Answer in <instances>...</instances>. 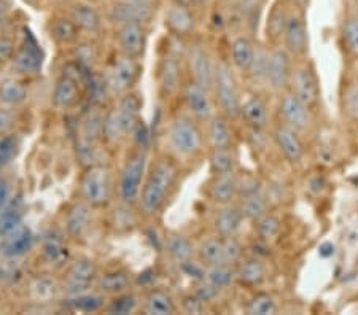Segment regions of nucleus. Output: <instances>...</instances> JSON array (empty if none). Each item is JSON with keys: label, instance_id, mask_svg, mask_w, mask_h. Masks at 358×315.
<instances>
[{"label": "nucleus", "instance_id": "nucleus-49", "mask_svg": "<svg viewBox=\"0 0 358 315\" xmlns=\"http://www.w3.org/2000/svg\"><path fill=\"white\" fill-rule=\"evenodd\" d=\"M138 306V300L137 296L132 293V291H126L123 295L113 296V300L110 301V305L106 307V311L108 314H118V315H126V314H132Z\"/></svg>", "mask_w": 358, "mask_h": 315}, {"label": "nucleus", "instance_id": "nucleus-61", "mask_svg": "<svg viewBox=\"0 0 358 315\" xmlns=\"http://www.w3.org/2000/svg\"><path fill=\"white\" fill-rule=\"evenodd\" d=\"M192 7H204V5L209 3V0H185Z\"/></svg>", "mask_w": 358, "mask_h": 315}, {"label": "nucleus", "instance_id": "nucleus-45", "mask_svg": "<svg viewBox=\"0 0 358 315\" xmlns=\"http://www.w3.org/2000/svg\"><path fill=\"white\" fill-rule=\"evenodd\" d=\"M22 147V140L18 134H5L0 137V170L15 161Z\"/></svg>", "mask_w": 358, "mask_h": 315}, {"label": "nucleus", "instance_id": "nucleus-57", "mask_svg": "<svg viewBox=\"0 0 358 315\" xmlns=\"http://www.w3.org/2000/svg\"><path fill=\"white\" fill-rule=\"evenodd\" d=\"M16 50H18V47H16L15 40L0 37V62H8L13 59Z\"/></svg>", "mask_w": 358, "mask_h": 315}, {"label": "nucleus", "instance_id": "nucleus-10", "mask_svg": "<svg viewBox=\"0 0 358 315\" xmlns=\"http://www.w3.org/2000/svg\"><path fill=\"white\" fill-rule=\"evenodd\" d=\"M294 67V57L282 47H274L269 50L268 66H266V78L264 85L275 93H284L290 89L292 75Z\"/></svg>", "mask_w": 358, "mask_h": 315}, {"label": "nucleus", "instance_id": "nucleus-31", "mask_svg": "<svg viewBox=\"0 0 358 315\" xmlns=\"http://www.w3.org/2000/svg\"><path fill=\"white\" fill-rule=\"evenodd\" d=\"M71 18L75 21V24L80 27L82 32L96 34L103 26L101 11L90 3H75L72 7Z\"/></svg>", "mask_w": 358, "mask_h": 315}, {"label": "nucleus", "instance_id": "nucleus-14", "mask_svg": "<svg viewBox=\"0 0 358 315\" xmlns=\"http://www.w3.org/2000/svg\"><path fill=\"white\" fill-rule=\"evenodd\" d=\"M277 112H279L280 123L296 129L298 133L309 129L310 123H313V110L306 104H303L290 89H287L280 94Z\"/></svg>", "mask_w": 358, "mask_h": 315}, {"label": "nucleus", "instance_id": "nucleus-47", "mask_svg": "<svg viewBox=\"0 0 358 315\" xmlns=\"http://www.w3.org/2000/svg\"><path fill=\"white\" fill-rule=\"evenodd\" d=\"M248 315H273L277 312V301L269 293H257L245 307Z\"/></svg>", "mask_w": 358, "mask_h": 315}, {"label": "nucleus", "instance_id": "nucleus-30", "mask_svg": "<svg viewBox=\"0 0 358 315\" xmlns=\"http://www.w3.org/2000/svg\"><path fill=\"white\" fill-rule=\"evenodd\" d=\"M34 244H36V237H34L32 231L22 225L13 234L5 237L2 254L7 258H21L34 249Z\"/></svg>", "mask_w": 358, "mask_h": 315}, {"label": "nucleus", "instance_id": "nucleus-58", "mask_svg": "<svg viewBox=\"0 0 358 315\" xmlns=\"http://www.w3.org/2000/svg\"><path fill=\"white\" fill-rule=\"evenodd\" d=\"M62 250H64V249L61 247V244L56 242V240H53V242H48L43 247V256L50 263L59 261V260H62V256H64V251H62Z\"/></svg>", "mask_w": 358, "mask_h": 315}, {"label": "nucleus", "instance_id": "nucleus-62", "mask_svg": "<svg viewBox=\"0 0 358 315\" xmlns=\"http://www.w3.org/2000/svg\"><path fill=\"white\" fill-rule=\"evenodd\" d=\"M8 13V5L3 2V0H0V20H3L5 16Z\"/></svg>", "mask_w": 358, "mask_h": 315}, {"label": "nucleus", "instance_id": "nucleus-59", "mask_svg": "<svg viewBox=\"0 0 358 315\" xmlns=\"http://www.w3.org/2000/svg\"><path fill=\"white\" fill-rule=\"evenodd\" d=\"M11 204V185L5 177H0V212Z\"/></svg>", "mask_w": 358, "mask_h": 315}, {"label": "nucleus", "instance_id": "nucleus-8", "mask_svg": "<svg viewBox=\"0 0 358 315\" xmlns=\"http://www.w3.org/2000/svg\"><path fill=\"white\" fill-rule=\"evenodd\" d=\"M293 67V75L290 83V91L298 97L303 104L308 105L310 110H315L320 104V85L319 77L308 59H296Z\"/></svg>", "mask_w": 358, "mask_h": 315}, {"label": "nucleus", "instance_id": "nucleus-26", "mask_svg": "<svg viewBox=\"0 0 358 315\" xmlns=\"http://www.w3.org/2000/svg\"><path fill=\"white\" fill-rule=\"evenodd\" d=\"M13 66L15 72L24 77H36L42 72L43 67V56L36 45H24L16 50L13 59L10 61Z\"/></svg>", "mask_w": 358, "mask_h": 315}, {"label": "nucleus", "instance_id": "nucleus-5", "mask_svg": "<svg viewBox=\"0 0 358 315\" xmlns=\"http://www.w3.org/2000/svg\"><path fill=\"white\" fill-rule=\"evenodd\" d=\"M78 194L92 209L108 207L117 194V180L110 166L99 163L85 168L78 180Z\"/></svg>", "mask_w": 358, "mask_h": 315}, {"label": "nucleus", "instance_id": "nucleus-23", "mask_svg": "<svg viewBox=\"0 0 358 315\" xmlns=\"http://www.w3.org/2000/svg\"><path fill=\"white\" fill-rule=\"evenodd\" d=\"M239 117L253 131H262L269 123V110L266 101L259 94H248L245 99L242 97Z\"/></svg>", "mask_w": 358, "mask_h": 315}, {"label": "nucleus", "instance_id": "nucleus-55", "mask_svg": "<svg viewBox=\"0 0 358 315\" xmlns=\"http://www.w3.org/2000/svg\"><path fill=\"white\" fill-rule=\"evenodd\" d=\"M206 302L201 300V298L194 293H189L187 296H183L182 300V309L187 314H201L206 309Z\"/></svg>", "mask_w": 358, "mask_h": 315}, {"label": "nucleus", "instance_id": "nucleus-20", "mask_svg": "<svg viewBox=\"0 0 358 315\" xmlns=\"http://www.w3.org/2000/svg\"><path fill=\"white\" fill-rule=\"evenodd\" d=\"M239 177L236 175V172L212 175L207 185V196L217 205L233 204L239 198Z\"/></svg>", "mask_w": 358, "mask_h": 315}, {"label": "nucleus", "instance_id": "nucleus-1", "mask_svg": "<svg viewBox=\"0 0 358 315\" xmlns=\"http://www.w3.org/2000/svg\"><path fill=\"white\" fill-rule=\"evenodd\" d=\"M178 163L169 154H163L148 166L138 207L145 217L158 215L172 196L178 182Z\"/></svg>", "mask_w": 358, "mask_h": 315}, {"label": "nucleus", "instance_id": "nucleus-34", "mask_svg": "<svg viewBox=\"0 0 358 315\" xmlns=\"http://www.w3.org/2000/svg\"><path fill=\"white\" fill-rule=\"evenodd\" d=\"M196 258H198L206 268L223 265L224 263L223 237L215 234V236H210V237H206L204 240H201L198 249H196Z\"/></svg>", "mask_w": 358, "mask_h": 315}, {"label": "nucleus", "instance_id": "nucleus-40", "mask_svg": "<svg viewBox=\"0 0 358 315\" xmlns=\"http://www.w3.org/2000/svg\"><path fill=\"white\" fill-rule=\"evenodd\" d=\"M341 108L349 122L358 123V75L345 80L341 88Z\"/></svg>", "mask_w": 358, "mask_h": 315}, {"label": "nucleus", "instance_id": "nucleus-38", "mask_svg": "<svg viewBox=\"0 0 358 315\" xmlns=\"http://www.w3.org/2000/svg\"><path fill=\"white\" fill-rule=\"evenodd\" d=\"M239 207L242 209L245 220L255 223L262 217L269 214V200L262 191L247 193L242 196Z\"/></svg>", "mask_w": 358, "mask_h": 315}, {"label": "nucleus", "instance_id": "nucleus-27", "mask_svg": "<svg viewBox=\"0 0 358 315\" xmlns=\"http://www.w3.org/2000/svg\"><path fill=\"white\" fill-rule=\"evenodd\" d=\"M207 145L210 148H233L234 134L229 126V118L223 113H215L207 122Z\"/></svg>", "mask_w": 358, "mask_h": 315}, {"label": "nucleus", "instance_id": "nucleus-37", "mask_svg": "<svg viewBox=\"0 0 358 315\" xmlns=\"http://www.w3.org/2000/svg\"><path fill=\"white\" fill-rule=\"evenodd\" d=\"M103 118H106V108L102 105L92 104L85 117L80 122L78 134H82L88 139L102 142V128H103Z\"/></svg>", "mask_w": 358, "mask_h": 315}, {"label": "nucleus", "instance_id": "nucleus-52", "mask_svg": "<svg viewBox=\"0 0 358 315\" xmlns=\"http://www.w3.org/2000/svg\"><path fill=\"white\" fill-rule=\"evenodd\" d=\"M223 251H224V263L228 265H238L244 255V247H242L238 236L223 237Z\"/></svg>", "mask_w": 358, "mask_h": 315}, {"label": "nucleus", "instance_id": "nucleus-51", "mask_svg": "<svg viewBox=\"0 0 358 315\" xmlns=\"http://www.w3.org/2000/svg\"><path fill=\"white\" fill-rule=\"evenodd\" d=\"M73 47H75V57H77L78 64L91 67L99 61V48H97L96 43L77 42Z\"/></svg>", "mask_w": 358, "mask_h": 315}, {"label": "nucleus", "instance_id": "nucleus-2", "mask_svg": "<svg viewBox=\"0 0 358 315\" xmlns=\"http://www.w3.org/2000/svg\"><path fill=\"white\" fill-rule=\"evenodd\" d=\"M201 122L189 113H177L166 124L163 139L167 154L176 161H194L206 150L207 139Z\"/></svg>", "mask_w": 358, "mask_h": 315}, {"label": "nucleus", "instance_id": "nucleus-41", "mask_svg": "<svg viewBox=\"0 0 358 315\" xmlns=\"http://www.w3.org/2000/svg\"><path fill=\"white\" fill-rule=\"evenodd\" d=\"M101 143L99 140H92L78 134L77 143H75V153H77V161L82 166V169L90 168V166L103 163L101 161Z\"/></svg>", "mask_w": 358, "mask_h": 315}, {"label": "nucleus", "instance_id": "nucleus-43", "mask_svg": "<svg viewBox=\"0 0 358 315\" xmlns=\"http://www.w3.org/2000/svg\"><path fill=\"white\" fill-rule=\"evenodd\" d=\"M204 279L212 285H215L217 288L222 291L229 288V285L236 280V265H228V263H223V265H215L206 268Z\"/></svg>", "mask_w": 358, "mask_h": 315}, {"label": "nucleus", "instance_id": "nucleus-24", "mask_svg": "<svg viewBox=\"0 0 358 315\" xmlns=\"http://www.w3.org/2000/svg\"><path fill=\"white\" fill-rule=\"evenodd\" d=\"M244 221L245 217L242 214L239 204L233 203L227 205H218L215 219H213V228H215V234L222 237L238 236Z\"/></svg>", "mask_w": 358, "mask_h": 315}, {"label": "nucleus", "instance_id": "nucleus-6", "mask_svg": "<svg viewBox=\"0 0 358 315\" xmlns=\"http://www.w3.org/2000/svg\"><path fill=\"white\" fill-rule=\"evenodd\" d=\"M212 93L213 97H215L217 107L220 108V113H223L229 119L239 117L242 94L234 67L229 62L217 61L215 83H213Z\"/></svg>", "mask_w": 358, "mask_h": 315}, {"label": "nucleus", "instance_id": "nucleus-48", "mask_svg": "<svg viewBox=\"0 0 358 315\" xmlns=\"http://www.w3.org/2000/svg\"><path fill=\"white\" fill-rule=\"evenodd\" d=\"M343 40L345 50L358 62V18L348 16L343 22Z\"/></svg>", "mask_w": 358, "mask_h": 315}, {"label": "nucleus", "instance_id": "nucleus-29", "mask_svg": "<svg viewBox=\"0 0 358 315\" xmlns=\"http://www.w3.org/2000/svg\"><path fill=\"white\" fill-rule=\"evenodd\" d=\"M131 286L132 277L124 269H110V271L99 274L96 280V290H99L106 296L123 295L126 291H131Z\"/></svg>", "mask_w": 358, "mask_h": 315}, {"label": "nucleus", "instance_id": "nucleus-63", "mask_svg": "<svg viewBox=\"0 0 358 315\" xmlns=\"http://www.w3.org/2000/svg\"><path fill=\"white\" fill-rule=\"evenodd\" d=\"M128 2L141 3V5H152V7H155V0H128Z\"/></svg>", "mask_w": 358, "mask_h": 315}, {"label": "nucleus", "instance_id": "nucleus-35", "mask_svg": "<svg viewBox=\"0 0 358 315\" xmlns=\"http://www.w3.org/2000/svg\"><path fill=\"white\" fill-rule=\"evenodd\" d=\"M29 99L27 85L18 78H8L0 83V104L5 107H20Z\"/></svg>", "mask_w": 358, "mask_h": 315}, {"label": "nucleus", "instance_id": "nucleus-32", "mask_svg": "<svg viewBox=\"0 0 358 315\" xmlns=\"http://www.w3.org/2000/svg\"><path fill=\"white\" fill-rule=\"evenodd\" d=\"M196 245L189 237L180 233H172L166 237V251L172 261L183 265L196 256Z\"/></svg>", "mask_w": 358, "mask_h": 315}, {"label": "nucleus", "instance_id": "nucleus-28", "mask_svg": "<svg viewBox=\"0 0 358 315\" xmlns=\"http://www.w3.org/2000/svg\"><path fill=\"white\" fill-rule=\"evenodd\" d=\"M258 47L253 43V40L247 36H239L236 37L233 42H231L229 47V57L231 64L234 68H238L239 72L247 73L250 72L253 66V61H255Z\"/></svg>", "mask_w": 358, "mask_h": 315}, {"label": "nucleus", "instance_id": "nucleus-46", "mask_svg": "<svg viewBox=\"0 0 358 315\" xmlns=\"http://www.w3.org/2000/svg\"><path fill=\"white\" fill-rule=\"evenodd\" d=\"M22 212L16 207V205H8L2 212H0V237L5 239L10 234H13L16 229H20L24 223H22Z\"/></svg>", "mask_w": 358, "mask_h": 315}, {"label": "nucleus", "instance_id": "nucleus-60", "mask_svg": "<svg viewBox=\"0 0 358 315\" xmlns=\"http://www.w3.org/2000/svg\"><path fill=\"white\" fill-rule=\"evenodd\" d=\"M282 2L290 3V5H293V7H296L299 10H306L309 5V0H282Z\"/></svg>", "mask_w": 358, "mask_h": 315}, {"label": "nucleus", "instance_id": "nucleus-9", "mask_svg": "<svg viewBox=\"0 0 358 315\" xmlns=\"http://www.w3.org/2000/svg\"><path fill=\"white\" fill-rule=\"evenodd\" d=\"M97 277H99V268L96 261L88 256H80L67 268L61 282V290L67 296L85 293L96 286Z\"/></svg>", "mask_w": 358, "mask_h": 315}, {"label": "nucleus", "instance_id": "nucleus-21", "mask_svg": "<svg viewBox=\"0 0 358 315\" xmlns=\"http://www.w3.org/2000/svg\"><path fill=\"white\" fill-rule=\"evenodd\" d=\"M92 212L94 209L83 199L75 200L69 205L64 217V226L69 237L82 239L86 236L92 225Z\"/></svg>", "mask_w": 358, "mask_h": 315}, {"label": "nucleus", "instance_id": "nucleus-11", "mask_svg": "<svg viewBox=\"0 0 358 315\" xmlns=\"http://www.w3.org/2000/svg\"><path fill=\"white\" fill-rule=\"evenodd\" d=\"M282 47L290 53L294 59H304L309 48V34L306 24L304 10L294 7L288 11L287 22L282 34Z\"/></svg>", "mask_w": 358, "mask_h": 315}, {"label": "nucleus", "instance_id": "nucleus-4", "mask_svg": "<svg viewBox=\"0 0 358 315\" xmlns=\"http://www.w3.org/2000/svg\"><path fill=\"white\" fill-rule=\"evenodd\" d=\"M150 153L145 143H138L126 156L117 182V194L121 204L136 205L141 198L143 182L148 172Z\"/></svg>", "mask_w": 358, "mask_h": 315}, {"label": "nucleus", "instance_id": "nucleus-7", "mask_svg": "<svg viewBox=\"0 0 358 315\" xmlns=\"http://www.w3.org/2000/svg\"><path fill=\"white\" fill-rule=\"evenodd\" d=\"M141 59L118 53L110 67L107 68V72L103 73V78H106L110 94L121 97L131 93L138 77H141Z\"/></svg>", "mask_w": 358, "mask_h": 315}, {"label": "nucleus", "instance_id": "nucleus-53", "mask_svg": "<svg viewBox=\"0 0 358 315\" xmlns=\"http://www.w3.org/2000/svg\"><path fill=\"white\" fill-rule=\"evenodd\" d=\"M194 293L198 295L206 305H210L215 300H218V296L222 295V290L217 288L215 285H212L210 282H207L206 279L198 280V285H196Z\"/></svg>", "mask_w": 358, "mask_h": 315}, {"label": "nucleus", "instance_id": "nucleus-42", "mask_svg": "<svg viewBox=\"0 0 358 315\" xmlns=\"http://www.w3.org/2000/svg\"><path fill=\"white\" fill-rule=\"evenodd\" d=\"M236 166H238V161H236L233 148H210L209 168L212 175L236 172Z\"/></svg>", "mask_w": 358, "mask_h": 315}, {"label": "nucleus", "instance_id": "nucleus-22", "mask_svg": "<svg viewBox=\"0 0 358 315\" xmlns=\"http://www.w3.org/2000/svg\"><path fill=\"white\" fill-rule=\"evenodd\" d=\"M155 7L152 5H141V3H132L128 0H118L112 5L110 11H108V20L115 24H126V22H147L153 18Z\"/></svg>", "mask_w": 358, "mask_h": 315}, {"label": "nucleus", "instance_id": "nucleus-19", "mask_svg": "<svg viewBox=\"0 0 358 315\" xmlns=\"http://www.w3.org/2000/svg\"><path fill=\"white\" fill-rule=\"evenodd\" d=\"M273 137L277 148L288 163L298 164L304 158V143L296 129L284 123H279L273 131Z\"/></svg>", "mask_w": 358, "mask_h": 315}, {"label": "nucleus", "instance_id": "nucleus-56", "mask_svg": "<svg viewBox=\"0 0 358 315\" xmlns=\"http://www.w3.org/2000/svg\"><path fill=\"white\" fill-rule=\"evenodd\" d=\"M32 290L36 291L37 300H46V298L53 296L57 291V286L48 279H38L36 284L32 285Z\"/></svg>", "mask_w": 358, "mask_h": 315}, {"label": "nucleus", "instance_id": "nucleus-54", "mask_svg": "<svg viewBox=\"0 0 358 315\" xmlns=\"http://www.w3.org/2000/svg\"><path fill=\"white\" fill-rule=\"evenodd\" d=\"M18 122V115L11 107H0V137L10 134Z\"/></svg>", "mask_w": 358, "mask_h": 315}, {"label": "nucleus", "instance_id": "nucleus-3", "mask_svg": "<svg viewBox=\"0 0 358 315\" xmlns=\"http://www.w3.org/2000/svg\"><path fill=\"white\" fill-rule=\"evenodd\" d=\"M142 97L136 93H128L118 97V102L106 110L102 128V142L108 147H120L129 139L141 124Z\"/></svg>", "mask_w": 358, "mask_h": 315}, {"label": "nucleus", "instance_id": "nucleus-44", "mask_svg": "<svg viewBox=\"0 0 358 315\" xmlns=\"http://www.w3.org/2000/svg\"><path fill=\"white\" fill-rule=\"evenodd\" d=\"M255 231L258 234L259 240H263V242H273L277 237L280 236V231H282V221L277 219L274 214H266L262 219L257 220L255 223Z\"/></svg>", "mask_w": 358, "mask_h": 315}, {"label": "nucleus", "instance_id": "nucleus-25", "mask_svg": "<svg viewBox=\"0 0 358 315\" xmlns=\"http://www.w3.org/2000/svg\"><path fill=\"white\" fill-rule=\"evenodd\" d=\"M268 279V266L262 258L250 256L242 258V260L236 265V280L239 284L255 288V286L262 285L264 280Z\"/></svg>", "mask_w": 358, "mask_h": 315}, {"label": "nucleus", "instance_id": "nucleus-39", "mask_svg": "<svg viewBox=\"0 0 358 315\" xmlns=\"http://www.w3.org/2000/svg\"><path fill=\"white\" fill-rule=\"evenodd\" d=\"M67 306L72 311L78 312H99L101 309L106 307V295L101 293L99 290L96 291H85V293L67 296Z\"/></svg>", "mask_w": 358, "mask_h": 315}, {"label": "nucleus", "instance_id": "nucleus-33", "mask_svg": "<svg viewBox=\"0 0 358 315\" xmlns=\"http://www.w3.org/2000/svg\"><path fill=\"white\" fill-rule=\"evenodd\" d=\"M177 311L174 298L163 288L150 290L143 301V312L148 315H172Z\"/></svg>", "mask_w": 358, "mask_h": 315}, {"label": "nucleus", "instance_id": "nucleus-16", "mask_svg": "<svg viewBox=\"0 0 358 315\" xmlns=\"http://www.w3.org/2000/svg\"><path fill=\"white\" fill-rule=\"evenodd\" d=\"M82 99V82L78 77L64 72L57 77L53 91H51V105L56 112H69L78 105Z\"/></svg>", "mask_w": 358, "mask_h": 315}, {"label": "nucleus", "instance_id": "nucleus-13", "mask_svg": "<svg viewBox=\"0 0 358 315\" xmlns=\"http://www.w3.org/2000/svg\"><path fill=\"white\" fill-rule=\"evenodd\" d=\"M185 59L188 62V71L192 80L212 91L213 83H215L217 61L213 59L209 50L202 47V45L188 47V53L185 56Z\"/></svg>", "mask_w": 358, "mask_h": 315}, {"label": "nucleus", "instance_id": "nucleus-15", "mask_svg": "<svg viewBox=\"0 0 358 315\" xmlns=\"http://www.w3.org/2000/svg\"><path fill=\"white\" fill-rule=\"evenodd\" d=\"M115 40H117L121 54L141 59L147 50L148 31L142 22H126V24L117 26Z\"/></svg>", "mask_w": 358, "mask_h": 315}, {"label": "nucleus", "instance_id": "nucleus-36", "mask_svg": "<svg viewBox=\"0 0 358 315\" xmlns=\"http://www.w3.org/2000/svg\"><path fill=\"white\" fill-rule=\"evenodd\" d=\"M50 34L59 45H75L80 40V27L72 18L56 16L50 22Z\"/></svg>", "mask_w": 358, "mask_h": 315}, {"label": "nucleus", "instance_id": "nucleus-17", "mask_svg": "<svg viewBox=\"0 0 358 315\" xmlns=\"http://www.w3.org/2000/svg\"><path fill=\"white\" fill-rule=\"evenodd\" d=\"M164 24L171 36H177L187 38L196 31V16L193 13V7L185 0H171L167 5Z\"/></svg>", "mask_w": 358, "mask_h": 315}, {"label": "nucleus", "instance_id": "nucleus-12", "mask_svg": "<svg viewBox=\"0 0 358 315\" xmlns=\"http://www.w3.org/2000/svg\"><path fill=\"white\" fill-rule=\"evenodd\" d=\"M180 94L188 113L198 122L207 123L217 113L215 97H212L213 93L202 85L196 83L194 80L189 78V82L183 85Z\"/></svg>", "mask_w": 358, "mask_h": 315}, {"label": "nucleus", "instance_id": "nucleus-50", "mask_svg": "<svg viewBox=\"0 0 358 315\" xmlns=\"http://www.w3.org/2000/svg\"><path fill=\"white\" fill-rule=\"evenodd\" d=\"M285 5H287V2L282 3V8L274 7L275 10H273V13H271V16H269L268 36L273 38L274 42H282V34H284L287 16H288V11H290V10H284Z\"/></svg>", "mask_w": 358, "mask_h": 315}, {"label": "nucleus", "instance_id": "nucleus-18", "mask_svg": "<svg viewBox=\"0 0 358 315\" xmlns=\"http://www.w3.org/2000/svg\"><path fill=\"white\" fill-rule=\"evenodd\" d=\"M182 61L180 57L166 53L161 57L158 64V85L161 94L166 97L182 93L183 75H182Z\"/></svg>", "mask_w": 358, "mask_h": 315}]
</instances>
